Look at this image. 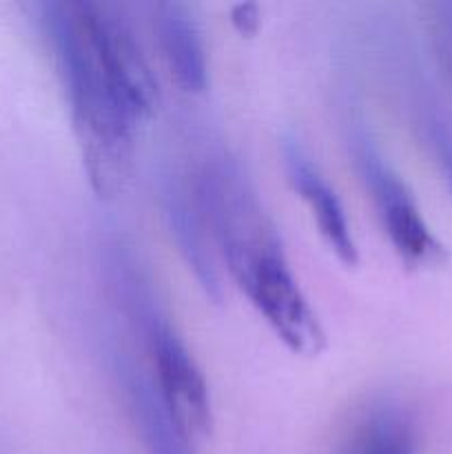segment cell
<instances>
[{
    "label": "cell",
    "mask_w": 452,
    "mask_h": 454,
    "mask_svg": "<svg viewBox=\"0 0 452 454\" xmlns=\"http://www.w3.org/2000/svg\"><path fill=\"white\" fill-rule=\"evenodd\" d=\"M425 29L434 65L443 80L452 84V0L425 4Z\"/></svg>",
    "instance_id": "cell-12"
},
{
    "label": "cell",
    "mask_w": 452,
    "mask_h": 454,
    "mask_svg": "<svg viewBox=\"0 0 452 454\" xmlns=\"http://www.w3.org/2000/svg\"><path fill=\"white\" fill-rule=\"evenodd\" d=\"M120 286H124V304L129 306V313L133 315L146 341L151 368L155 372L151 381L158 390L160 402L191 439L204 437L211 433L213 403L198 359L164 317L140 273L131 269Z\"/></svg>",
    "instance_id": "cell-3"
},
{
    "label": "cell",
    "mask_w": 452,
    "mask_h": 454,
    "mask_svg": "<svg viewBox=\"0 0 452 454\" xmlns=\"http://www.w3.org/2000/svg\"><path fill=\"white\" fill-rule=\"evenodd\" d=\"M408 111L412 129L433 155L434 164L441 171L443 180L452 191V111L437 87L424 74L408 78Z\"/></svg>",
    "instance_id": "cell-10"
},
{
    "label": "cell",
    "mask_w": 452,
    "mask_h": 454,
    "mask_svg": "<svg viewBox=\"0 0 452 454\" xmlns=\"http://www.w3.org/2000/svg\"><path fill=\"white\" fill-rule=\"evenodd\" d=\"M151 25L175 82L189 93H202L208 82L207 47L191 9L182 3H155Z\"/></svg>",
    "instance_id": "cell-8"
},
{
    "label": "cell",
    "mask_w": 452,
    "mask_h": 454,
    "mask_svg": "<svg viewBox=\"0 0 452 454\" xmlns=\"http://www.w3.org/2000/svg\"><path fill=\"white\" fill-rule=\"evenodd\" d=\"M93 34L102 62L111 82L118 89L129 109L142 120L151 118L158 111L160 89L153 69L142 51L133 29L122 13L111 4L89 3Z\"/></svg>",
    "instance_id": "cell-5"
},
{
    "label": "cell",
    "mask_w": 452,
    "mask_h": 454,
    "mask_svg": "<svg viewBox=\"0 0 452 454\" xmlns=\"http://www.w3.org/2000/svg\"><path fill=\"white\" fill-rule=\"evenodd\" d=\"M208 235L230 278L288 350L317 357L326 333L284 253L277 226L242 164L211 153L191 182Z\"/></svg>",
    "instance_id": "cell-1"
},
{
    "label": "cell",
    "mask_w": 452,
    "mask_h": 454,
    "mask_svg": "<svg viewBox=\"0 0 452 454\" xmlns=\"http://www.w3.org/2000/svg\"><path fill=\"white\" fill-rule=\"evenodd\" d=\"M419 433L397 399H370L346 426L332 454H417Z\"/></svg>",
    "instance_id": "cell-9"
},
{
    "label": "cell",
    "mask_w": 452,
    "mask_h": 454,
    "mask_svg": "<svg viewBox=\"0 0 452 454\" xmlns=\"http://www.w3.org/2000/svg\"><path fill=\"white\" fill-rule=\"evenodd\" d=\"M43 22L69 102L89 184L97 198H115L131 176L140 118L129 109L106 74L89 0L43 4Z\"/></svg>",
    "instance_id": "cell-2"
},
{
    "label": "cell",
    "mask_w": 452,
    "mask_h": 454,
    "mask_svg": "<svg viewBox=\"0 0 452 454\" xmlns=\"http://www.w3.org/2000/svg\"><path fill=\"white\" fill-rule=\"evenodd\" d=\"M348 142L362 182L370 191L377 215L397 255L408 266H430L441 262L446 248L434 238L412 191L390 167L362 120L350 122Z\"/></svg>",
    "instance_id": "cell-4"
},
{
    "label": "cell",
    "mask_w": 452,
    "mask_h": 454,
    "mask_svg": "<svg viewBox=\"0 0 452 454\" xmlns=\"http://www.w3.org/2000/svg\"><path fill=\"white\" fill-rule=\"evenodd\" d=\"M127 393L131 403L133 419H136L140 437L149 454H193L191 442L193 439L177 426L162 406L153 381L146 380L142 371H129Z\"/></svg>",
    "instance_id": "cell-11"
},
{
    "label": "cell",
    "mask_w": 452,
    "mask_h": 454,
    "mask_svg": "<svg viewBox=\"0 0 452 454\" xmlns=\"http://www.w3.org/2000/svg\"><path fill=\"white\" fill-rule=\"evenodd\" d=\"M158 200L171 238L175 239L189 269H193L199 288L213 301H220L222 279L217 273L215 257L207 244L208 229L199 213L193 186L184 184L175 173H164L158 180Z\"/></svg>",
    "instance_id": "cell-7"
},
{
    "label": "cell",
    "mask_w": 452,
    "mask_h": 454,
    "mask_svg": "<svg viewBox=\"0 0 452 454\" xmlns=\"http://www.w3.org/2000/svg\"><path fill=\"white\" fill-rule=\"evenodd\" d=\"M282 153L288 182L310 208V215H313L323 242L331 247L341 264L355 266L359 262L357 239H355L353 226H350L344 204L337 198L335 189L328 184L317 164L295 140H284Z\"/></svg>",
    "instance_id": "cell-6"
}]
</instances>
